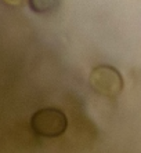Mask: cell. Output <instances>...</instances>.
<instances>
[{
  "label": "cell",
  "mask_w": 141,
  "mask_h": 153,
  "mask_svg": "<svg viewBox=\"0 0 141 153\" xmlns=\"http://www.w3.org/2000/svg\"><path fill=\"white\" fill-rule=\"evenodd\" d=\"M4 1L11 4V6H20V4L24 3V0H4Z\"/></svg>",
  "instance_id": "obj_4"
},
{
  "label": "cell",
  "mask_w": 141,
  "mask_h": 153,
  "mask_svg": "<svg viewBox=\"0 0 141 153\" xmlns=\"http://www.w3.org/2000/svg\"><path fill=\"white\" fill-rule=\"evenodd\" d=\"M88 84L98 95L116 98L123 90V77L120 72L111 65H98L90 73Z\"/></svg>",
  "instance_id": "obj_1"
},
{
  "label": "cell",
  "mask_w": 141,
  "mask_h": 153,
  "mask_svg": "<svg viewBox=\"0 0 141 153\" xmlns=\"http://www.w3.org/2000/svg\"><path fill=\"white\" fill-rule=\"evenodd\" d=\"M32 130L44 138H56L67 131L68 119L62 111L57 108H43L35 112L31 119Z\"/></svg>",
  "instance_id": "obj_2"
},
{
  "label": "cell",
  "mask_w": 141,
  "mask_h": 153,
  "mask_svg": "<svg viewBox=\"0 0 141 153\" xmlns=\"http://www.w3.org/2000/svg\"><path fill=\"white\" fill-rule=\"evenodd\" d=\"M28 4L36 14H47L60 7L61 0H28Z\"/></svg>",
  "instance_id": "obj_3"
}]
</instances>
